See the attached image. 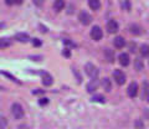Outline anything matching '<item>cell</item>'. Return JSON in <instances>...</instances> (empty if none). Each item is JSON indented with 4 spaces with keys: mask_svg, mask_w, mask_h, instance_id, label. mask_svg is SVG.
Masks as SVG:
<instances>
[{
    "mask_svg": "<svg viewBox=\"0 0 149 129\" xmlns=\"http://www.w3.org/2000/svg\"><path fill=\"white\" fill-rule=\"evenodd\" d=\"M11 113L15 119H22L24 118V109L19 103H14L11 105Z\"/></svg>",
    "mask_w": 149,
    "mask_h": 129,
    "instance_id": "obj_1",
    "label": "cell"
},
{
    "mask_svg": "<svg viewBox=\"0 0 149 129\" xmlns=\"http://www.w3.org/2000/svg\"><path fill=\"white\" fill-rule=\"evenodd\" d=\"M85 71H86V73L91 78H97V77H98V70H97V67L95 66V64L87 63L85 66Z\"/></svg>",
    "mask_w": 149,
    "mask_h": 129,
    "instance_id": "obj_2",
    "label": "cell"
},
{
    "mask_svg": "<svg viewBox=\"0 0 149 129\" xmlns=\"http://www.w3.org/2000/svg\"><path fill=\"white\" fill-rule=\"evenodd\" d=\"M78 20H80V22L82 25L87 26V25H90L92 22V16L87 11H81L80 15H78Z\"/></svg>",
    "mask_w": 149,
    "mask_h": 129,
    "instance_id": "obj_3",
    "label": "cell"
},
{
    "mask_svg": "<svg viewBox=\"0 0 149 129\" xmlns=\"http://www.w3.org/2000/svg\"><path fill=\"white\" fill-rule=\"evenodd\" d=\"M113 78H114V81L117 82L119 86L124 85V82H125V76H124V73L120 71V70H114V72H113Z\"/></svg>",
    "mask_w": 149,
    "mask_h": 129,
    "instance_id": "obj_4",
    "label": "cell"
},
{
    "mask_svg": "<svg viewBox=\"0 0 149 129\" xmlns=\"http://www.w3.org/2000/svg\"><path fill=\"white\" fill-rule=\"evenodd\" d=\"M103 36V32H102L101 27L100 26H93L92 30H91V37L95 40V41H100Z\"/></svg>",
    "mask_w": 149,
    "mask_h": 129,
    "instance_id": "obj_5",
    "label": "cell"
},
{
    "mask_svg": "<svg viewBox=\"0 0 149 129\" xmlns=\"http://www.w3.org/2000/svg\"><path fill=\"white\" fill-rule=\"evenodd\" d=\"M119 26H118V22L116 20H109L107 22V30H108L109 34H116L118 31Z\"/></svg>",
    "mask_w": 149,
    "mask_h": 129,
    "instance_id": "obj_6",
    "label": "cell"
},
{
    "mask_svg": "<svg viewBox=\"0 0 149 129\" xmlns=\"http://www.w3.org/2000/svg\"><path fill=\"white\" fill-rule=\"evenodd\" d=\"M128 96L130 97V98H134L137 94H138V85L136 83V82H132L129 86H128Z\"/></svg>",
    "mask_w": 149,
    "mask_h": 129,
    "instance_id": "obj_7",
    "label": "cell"
},
{
    "mask_svg": "<svg viewBox=\"0 0 149 129\" xmlns=\"http://www.w3.org/2000/svg\"><path fill=\"white\" fill-rule=\"evenodd\" d=\"M41 76H42V83L45 86H51L54 83V78L52 76L47 72H41Z\"/></svg>",
    "mask_w": 149,
    "mask_h": 129,
    "instance_id": "obj_8",
    "label": "cell"
},
{
    "mask_svg": "<svg viewBox=\"0 0 149 129\" xmlns=\"http://www.w3.org/2000/svg\"><path fill=\"white\" fill-rule=\"evenodd\" d=\"M97 87H98V81H97V78H92V81L87 85V91L90 92V93H93V92L97 89Z\"/></svg>",
    "mask_w": 149,
    "mask_h": 129,
    "instance_id": "obj_9",
    "label": "cell"
},
{
    "mask_svg": "<svg viewBox=\"0 0 149 129\" xmlns=\"http://www.w3.org/2000/svg\"><path fill=\"white\" fill-rule=\"evenodd\" d=\"M119 63L122 64V66H128L129 62H130V58H129V55L128 53H120L119 55Z\"/></svg>",
    "mask_w": 149,
    "mask_h": 129,
    "instance_id": "obj_10",
    "label": "cell"
},
{
    "mask_svg": "<svg viewBox=\"0 0 149 129\" xmlns=\"http://www.w3.org/2000/svg\"><path fill=\"white\" fill-rule=\"evenodd\" d=\"M15 39L19 41V42H27L30 40L29 35L25 34V32H19V34L15 35Z\"/></svg>",
    "mask_w": 149,
    "mask_h": 129,
    "instance_id": "obj_11",
    "label": "cell"
},
{
    "mask_svg": "<svg viewBox=\"0 0 149 129\" xmlns=\"http://www.w3.org/2000/svg\"><path fill=\"white\" fill-rule=\"evenodd\" d=\"M113 44H114V46H116L117 49H122V47H124L125 41H124V39L122 37V36H117V37L114 39Z\"/></svg>",
    "mask_w": 149,
    "mask_h": 129,
    "instance_id": "obj_12",
    "label": "cell"
},
{
    "mask_svg": "<svg viewBox=\"0 0 149 129\" xmlns=\"http://www.w3.org/2000/svg\"><path fill=\"white\" fill-rule=\"evenodd\" d=\"M88 4H90V8L92 10H98L101 8V1L100 0H88Z\"/></svg>",
    "mask_w": 149,
    "mask_h": 129,
    "instance_id": "obj_13",
    "label": "cell"
},
{
    "mask_svg": "<svg viewBox=\"0 0 149 129\" xmlns=\"http://www.w3.org/2000/svg\"><path fill=\"white\" fill-rule=\"evenodd\" d=\"M54 8L56 11H61L62 9L65 8V0H55Z\"/></svg>",
    "mask_w": 149,
    "mask_h": 129,
    "instance_id": "obj_14",
    "label": "cell"
},
{
    "mask_svg": "<svg viewBox=\"0 0 149 129\" xmlns=\"http://www.w3.org/2000/svg\"><path fill=\"white\" fill-rule=\"evenodd\" d=\"M104 56L108 60V62H113L114 61V52L109 49H104Z\"/></svg>",
    "mask_w": 149,
    "mask_h": 129,
    "instance_id": "obj_15",
    "label": "cell"
},
{
    "mask_svg": "<svg viewBox=\"0 0 149 129\" xmlns=\"http://www.w3.org/2000/svg\"><path fill=\"white\" fill-rule=\"evenodd\" d=\"M129 30L134 35H141L142 34V27L138 26V25H134V24H132V25L129 26Z\"/></svg>",
    "mask_w": 149,
    "mask_h": 129,
    "instance_id": "obj_16",
    "label": "cell"
},
{
    "mask_svg": "<svg viewBox=\"0 0 149 129\" xmlns=\"http://www.w3.org/2000/svg\"><path fill=\"white\" fill-rule=\"evenodd\" d=\"M102 86H103V88H104L107 92H111V89H112V83H111V80H109V78H103V81H102Z\"/></svg>",
    "mask_w": 149,
    "mask_h": 129,
    "instance_id": "obj_17",
    "label": "cell"
},
{
    "mask_svg": "<svg viewBox=\"0 0 149 129\" xmlns=\"http://www.w3.org/2000/svg\"><path fill=\"white\" fill-rule=\"evenodd\" d=\"M9 46H10V40L0 37V49H5V47H9Z\"/></svg>",
    "mask_w": 149,
    "mask_h": 129,
    "instance_id": "obj_18",
    "label": "cell"
},
{
    "mask_svg": "<svg viewBox=\"0 0 149 129\" xmlns=\"http://www.w3.org/2000/svg\"><path fill=\"white\" fill-rule=\"evenodd\" d=\"M92 101H93V102H98V103H104L106 98L103 96H101V94H96V96L92 97Z\"/></svg>",
    "mask_w": 149,
    "mask_h": 129,
    "instance_id": "obj_19",
    "label": "cell"
},
{
    "mask_svg": "<svg viewBox=\"0 0 149 129\" xmlns=\"http://www.w3.org/2000/svg\"><path fill=\"white\" fill-rule=\"evenodd\" d=\"M141 53H142V56H148L149 55V46L148 45L141 46Z\"/></svg>",
    "mask_w": 149,
    "mask_h": 129,
    "instance_id": "obj_20",
    "label": "cell"
},
{
    "mask_svg": "<svg viewBox=\"0 0 149 129\" xmlns=\"http://www.w3.org/2000/svg\"><path fill=\"white\" fill-rule=\"evenodd\" d=\"M1 75H4V76H6V77H9V78H10V80H11V81H14V82H17V83H20V81H19V80H17V78H16V77H14V76H11V75H10V73H8V72H4V71H1Z\"/></svg>",
    "mask_w": 149,
    "mask_h": 129,
    "instance_id": "obj_21",
    "label": "cell"
},
{
    "mask_svg": "<svg viewBox=\"0 0 149 129\" xmlns=\"http://www.w3.org/2000/svg\"><path fill=\"white\" fill-rule=\"evenodd\" d=\"M6 126H8V121H6V118H4V117H0V129L5 128Z\"/></svg>",
    "mask_w": 149,
    "mask_h": 129,
    "instance_id": "obj_22",
    "label": "cell"
},
{
    "mask_svg": "<svg viewBox=\"0 0 149 129\" xmlns=\"http://www.w3.org/2000/svg\"><path fill=\"white\" fill-rule=\"evenodd\" d=\"M63 44H65V45L71 46V47H76V44H73L72 41H70V40H63Z\"/></svg>",
    "mask_w": 149,
    "mask_h": 129,
    "instance_id": "obj_23",
    "label": "cell"
},
{
    "mask_svg": "<svg viewBox=\"0 0 149 129\" xmlns=\"http://www.w3.org/2000/svg\"><path fill=\"white\" fill-rule=\"evenodd\" d=\"M32 1H34V4H35L36 6H41L44 4L45 0H32Z\"/></svg>",
    "mask_w": 149,
    "mask_h": 129,
    "instance_id": "obj_24",
    "label": "cell"
},
{
    "mask_svg": "<svg viewBox=\"0 0 149 129\" xmlns=\"http://www.w3.org/2000/svg\"><path fill=\"white\" fill-rule=\"evenodd\" d=\"M32 45L34 46H41V41L39 39H34L32 40Z\"/></svg>",
    "mask_w": 149,
    "mask_h": 129,
    "instance_id": "obj_25",
    "label": "cell"
},
{
    "mask_svg": "<svg viewBox=\"0 0 149 129\" xmlns=\"http://www.w3.org/2000/svg\"><path fill=\"white\" fill-rule=\"evenodd\" d=\"M47 103H49L47 98H41V99H40V104H41V105H44V104H47Z\"/></svg>",
    "mask_w": 149,
    "mask_h": 129,
    "instance_id": "obj_26",
    "label": "cell"
},
{
    "mask_svg": "<svg viewBox=\"0 0 149 129\" xmlns=\"http://www.w3.org/2000/svg\"><path fill=\"white\" fill-rule=\"evenodd\" d=\"M62 53H63V56H67V57H68V56H70V51H68V49L65 50V51H63Z\"/></svg>",
    "mask_w": 149,
    "mask_h": 129,
    "instance_id": "obj_27",
    "label": "cell"
},
{
    "mask_svg": "<svg viewBox=\"0 0 149 129\" xmlns=\"http://www.w3.org/2000/svg\"><path fill=\"white\" fill-rule=\"evenodd\" d=\"M22 1H24V0H14V4H17V5H20V4H22Z\"/></svg>",
    "mask_w": 149,
    "mask_h": 129,
    "instance_id": "obj_28",
    "label": "cell"
},
{
    "mask_svg": "<svg viewBox=\"0 0 149 129\" xmlns=\"http://www.w3.org/2000/svg\"><path fill=\"white\" fill-rule=\"evenodd\" d=\"M5 3L8 4V5H13V4H14V0H5Z\"/></svg>",
    "mask_w": 149,
    "mask_h": 129,
    "instance_id": "obj_29",
    "label": "cell"
},
{
    "mask_svg": "<svg viewBox=\"0 0 149 129\" xmlns=\"http://www.w3.org/2000/svg\"><path fill=\"white\" fill-rule=\"evenodd\" d=\"M147 99H148V102H149V91H148V93H147Z\"/></svg>",
    "mask_w": 149,
    "mask_h": 129,
    "instance_id": "obj_30",
    "label": "cell"
}]
</instances>
